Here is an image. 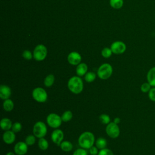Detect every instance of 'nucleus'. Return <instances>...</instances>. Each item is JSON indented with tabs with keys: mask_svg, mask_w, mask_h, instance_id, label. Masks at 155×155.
<instances>
[{
	"mask_svg": "<svg viewBox=\"0 0 155 155\" xmlns=\"http://www.w3.org/2000/svg\"><path fill=\"white\" fill-rule=\"evenodd\" d=\"M95 143L94 134L90 131L82 133L78 138L79 145L84 149H90Z\"/></svg>",
	"mask_w": 155,
	"mask_h": 155,
	"instance_id": "f257e3e1",
	"label": "nucleus"
},
{
	"mask_svg": "<svg viewBox=\"0 0 155 155\" xmlns=\"http://www.w3.org/2000/svg\"><path fill=\"white\" fill-rule=\"evenodd\" d=\"M67 87L71 93L78 94L82 91L84 89V83L81 77L74 76L69 79Z\"/></svg>",
	"mask_w": 155,
	"mask_h": 155,
	"instance_id": "f03ea898",
	"label": "nucleus"
},
{
	"mask_svg": "<svg viewBox=\"0 0 155 155\" xmlns=\"http://www.w3.org/2000/svg\"><path fill=\"white\" fill-rule=\"evenodd\" d=\"M113 73V67L108 63H104L100 65L97 71V76L102 79L106 80L111 77Z\"/></svg>",
	"mask_w": 155,
	"mask_h": 155,
	"instance_id": "7ed1b4c3",
	"label": "nucleus"
},
{
	"mask_svg": "<svg viewBox=\"0 0 155 155\" xmlns=\"http://www.w3.org/2000/svg\"><path fill=\"white\" fill-rule=\"evenodd\" d=\"M47 133V127L42 121L36 122L33 127V133L37 138L44 137Z\"/></svg>",
	"mask_w": 155,
	"mask_h": 155,
	"instance_id": "20e7f679",
	"label": "nucleus"
},
{
	"mask_svg": "<svg viewBox=\"0 0 155 155\" xmlns=\"http://www.w3.org/2000/svg\"><path fill=\"white\" fill-rule=\"evenodd\" d=\"M32 97L38 102L43 103L47 101L48 94L47 91L42 87H36L32 91Z\"/></svg>",
	"mask_w": 155,
	"mask_h": 155,
	"instance_id": "39448f33",
	"label": "nucleus"
},
{
	"mask_svg": "<svg viewBox=\"0 0 155 155\" xmlns=\"http://www.w3.org/2000/svg\"><path fill=\"white\" fill-rule=\"evenodd\" d=\"M47 124L49 127L51 128L56 129L58 128L62 122V120L61 119V116H59L58 114L54 113H50L46 118Z\"/></svg>",
	"mask_w": 155,
	"mask_h": 155,
	"instance_id": "423d86ee",
	"label": "nucleus"
},
{
	"mask_svg": "<svg viewBox=\"0 0 155 155\" xmlns=\"http://www.w3.org/2000/svg\"><path fill=\"white\" fill-rule=\"evenodd\" d=\"M33 58L37 61H42L44 60L47 55V47L43 44H39L36 46L33 52Z\"/></svg>",
	"mask_w": 155,
	"mask_h": 155,
	"instance_id": "0eeeda50",
	"label": "nucleus"
},
{
	"mask_svg": "<svg viewBox=\"0 0 155 155\" xmlns=\"http://www.w3.org/2000/svg\"><path fill=\"white\" fill-rule=\"evenodd\" d=\"M105 131L107 134L112 139L118 137L120 134V129L118 124H116L113 122H111L107 125Z\"/></svg>",
	"mask_w": 155,
	"mask_h": 155,
	"instance_id": "6e6552de",
	"label": "nucleus"
},
{
	"mask_svg": "<svg viewBox=\"0 0 155 155\" xmlns=\"http://www.w3.org/2000/svg\"><path fill=\"white\" fill-rule=\"evenodd\" d=\"M110 48L113 53L116 54H120L125 51L127 49V46L124 42L120 41H117L111 44Z\"/></svg>",
	"mask_w": 155,
	"mask_h": 155,
	"instance_id": "1a4fd4ad",
	"label": "nucleus"
},
{
	"mask_svg": "<svg viewBox=\"0 0 155 155\" xmlns=\"http://www.w3.org/2000/svg\"><path fill=\"white\" fill-rule=\"evenodd\" d=\"M64 137V132L58 128L54 129L51 134V139L57 145H60Z\"/></svg>",
	"mask_w": 155,
	"mask_h": 155,
	"instance_id": "9d476101",
	"label": "nucleus"
},
{
	"mask_svg": "<svg viewBox=\"0 0 155 155\" xmlns=\"http://www.w3.org/2000/svg\"><path fill=\"white\" fill-rule=\"evenodd\" d=\"M28 146L25 142H18L15 145L14 152L17 155H25L28 151Z\"/></svg>",
	"mask_w": 155,
	"mask_h": 155,
	"instance_id": "9b49d317",
	"label": "nucleus"
},
{
	"mask_svg": "<svg viewBox=\"0 0 155 155\" xmlns=\"http://www.w3.org/2000/svg\"><path fill=\"white\" fill-rule=\"evenodd\" d=\"M82 57L81 54L76 51L70 52L67 56L68 63L72 65H78L81 62Z\"/></svg>",
	"mask_w": 155,
	"mask_h": 155,
	"instance_id": "f8f14e48",
	"label": "nucleus"
},
{
	"mask_svg": "<svg viewBox=\"0 0 155 155\" xmlns=\"http://www.w3.org/2000/svg\"><path fill=\"white\" fill-rule=\"evenodd\" d=\"M2 139L6 144H12L16 139L15 133H14L12 130L5 131L2 135Z\"/></svg>",
	"mask_w": 155,
	"mask_h": 155,
	"instance_id": "ddd939ff",
	"label": "nucleus"
},
{
	"mask_svg": "<svg viewBox=\"0 0 155 155\" xmlns=\"http://www.w3.org/2000/svg\"><path fill=\"white\" fill-rule=\"evenodd\" d=\"M12 94V90L10 87L7 85H1L0 86V97L5 100L9 99Z\"/></svg>",
	"mask_w": 155,
	"mask_h": 155,
	"instance_id": "4468645a",
	"label": "nucleus"
},
{
	"mask_svg": "<svg viewBox=\"0 0 155 155\" xmlns=\"http://www.w3.org/2000/svg\"><path fill=\"white\" fill-rule=\"evenodd\" d=\"M88 66L85 63H80L78 64L76 68V73L77 76L81 77L85 76V74L87 73Z\"/></svg>",
	"mask_w": 155,
	"mask_h": 155,
	"instance_id": "2eb2a0df",
	"label": "nucleus"
},
{
	"mask_svg": "<svg viewBox=\"0 0 155 155\" xmlns=\"http://www.w3.org/2000/svg\"><path fill=\"white\" fill-rule=\"evenodd\" d=\"M147 82L152 86L155 87V67H151L147 74Z\"/></svg>",
	"mask_w": 155,
	"mask_h": 155,
	"instance_id": "dca6fc26",
	"label": "nucleus"
},
{
	"mask_svg": "<svg viewBox=\"0 0 155 155\" xmlns=\"http://www.w3.org/2000/svg\"><path fill=\"white\" fill-rule=\"evenodd\" d=\"M12 125H13V124H12L11 120L8 118L4 117L1 120V122H0L1 127L2 130L5 131L10 130V129H12Z\"/></svg>",
	"mask_w": 155,
	"mask_h": 155,
	"instance_id": "f3484780",
	"label": "nucleus"
},
{
	"mask_svg": "<svg viewBox=\"0 0 155 155\" xmlns=\"http://www.w3.org/2000/svg\"><path fill=\"white\" fill-rule=\"evenodd\" d=\"M60 148L61 149L65 152H69L72 150L73 148V145L72 143L68 140H64L61 142L60 144Z\"/></svg>",
	"mask_w": 155,
	"mask_h": 155,
	"instance_id": "a211bd4d",
	"label": "nucleus"
},
{
	"mask_svg": "<svg viewBox=\"0 0 155 155\" xmlns=\"http://www.w3.org/2000/svg\"><path fill=\"white\" fill-rule=\"evenodd\" d=\"M3 108L6 111H11L14 108V103L13 101L10 99L4 100L2 104Z\"/></svg>",
	"mask_w": 155,
	"mask_h": 155,
	"instance_id": "6ab92c4d",
	"label": "nucleus"
},
{
	"mask_svg": "<svg viewBox=\"0 0 155 155\" xmlns=\"http://www.w3.org/2000/svg\"><path fill=\"white\" fill-rule=\"evenodd\" d=\"M95 145L98 149L102 150L106 148L107 145V141L105 138L100 137L95 141Z\"/></svg>",
	"mask_w": 155,
	"mask_h": 155,
	"instance_id": "aec40b11",
	"label": "nucleus"
},
{
	"mask_svg": "<svg viewBox=\"0 0 155 155\" xmlns=\"http://www.w3.org/2000/svg\"><path fill=\"white\" fill-rule=\"evenodd\" d=\"M54 82V76L53 74H48L44 80V84L45 87H50L52 86Z\"/></svg>",
	"mask_w": 155,
	"mask_h": 155,
	"instance_id": "412c9836",
	"label": "nucleus"
},
{
	"mask_svg": "<svg viewBox=\"0 0 155 155\" xmlns=\"http://www.w3.org/2000/svg\"><path fill=\"white\" fill-rule=\"evenodd\" d=\"M38 145L39 148L41 150L44 151V150H47L48 148V142L47 140L46 139H45L44 137H42V138L39 139Z\"/></svg>",
	"mask_w": 155,
	"mask_h": 155,
	"instance_id": "4be33fe9",
	"label": "nucleus"
},
{
	"mask_svg": "<svg viewBox=\"0 0 155 155\" xmlns=\"http://www.w3.org/2000/svg\"><path fill=\"white\" fill-rule=\"evenodd\" d=\"M110 5L114 9H119L124 5V0H110Z\"/></svg>",
	"mask_w": 155,
	"mask_h": 155,
	"instance_id": "5701e85b",
	"label": "nucleus"
},
{
	"mask_svg": "<svg viewBox=\"0 0 155 155\" xmlns=\"http://www.w3.org/2000/svg\"><path fill=\"white\" fill-rule=\"evenodd\" d=\"M73 117V113L70 110H67L64 111L61 115V119L63 122H67L70 121Z\"/></svg>",
	"mask_w": 155,
	"mask_h": 155,
	"instance_id": "b1692460",
	"label": "nucleus"
},
{
	"mask_svg": "<svg viewBox=\"0 0 155 155\" xmlns=\"http://www.w3.org/2000/svg\"><path fill=\"white\" fill-rule=\"evenodd\" d=\"M96 78V74L93 71L87 72L84 76V79L87 82H93Z\"/></svg>",
	"mask_w": 155,
	"mask_h": 155,
	"instance_id": "393cba45",
	"label": "nucleus"
},
{
	"mask_svg": "<svg viewBox=\"0 0 155 155\" xmlns=\"http://www.w3.org/2000/svg\"><path fill=\"white\" fill-rule=\"evenodd\" d=\"M99 120L100 122L105 125H107L110 122V117L109 116V115L107 114H102L99 116Z\"/></svg>",
	"mask_w": 155,
	"mask_h": 155,
	"instance_id": "a878e982",
	"label": "nucleus"
},
{
	"mask_svg": "<svg viewBox=\"0 0 155 155\" xmlns=\"http://www.w3.org/2000/svg\"><path fill=\"white\" fill-rule=\"evenodd\" d=\"M25 143L28 145V146H31L33 145V144H35V142H36V137L33 134H30L28 135L26 137H25Z\"/></svg>",
	"mask_w": 155,
	"mask_h": 155,
	"instance_id": "bb28decb",
	"label": "nucleus"
},
{
	"mask_svg": "<svg viewBox=\"0 0 155 155\" xmlns=\"http://www.w3.org/2000/svg\"><path fill=\"white\" fill-rule=\"evenodd\" d=\"M112 53H113V52H112L111 48H108V47H105L101 51V54L104 58H110L111 56Z\"/></svg>",
	"mask_w": 155,
	"mask_h": 155,
	"instance_id": "cd10ccee",
	"label": "nucleus"
},
{
	"mask_svg": "<svg viewBox=\"0 0 155 155\" xmlns=\"http://www.w3.org/2000/svg\"><path fill=\"white\" fill-rule=\"evenodd\" d=\"M151 88H152V86L148 82H147L143 83L141 85L140 90L142 92L146 93H148Z\"/></svg>",
	"mask_w": 155,
	"mask_h": 155,
	"instance_id": "c85d7f7f",
	"label": "nucleus"
},
{
	"mask_svg": "<svg viewBox=\"0 0 155 155\" xmlns=\"http://www.w3.org/2000/svg\"><path fill=\"white\" fill-rule=\"evenodd\" d=\"M22 127V125H21V124L20 122H15V123L13 124L12 127V130L14 133H16L19 132V131L21 130Z\"/></svg>",
	"mask_w": 155,
	"mask_h": 155,
	"instance_id": "c756f323",
	"label": "nucleus"
},
{
	"mask_svg": "<svg viewBox=\"0 0 155 155\" xmlns=\"http://www.w3.org/2000/svg\"><path fill=\"white\" fill-rule=\"evenodd\" d=\"M22 57L26 60H31L33 58V54L31 52L28 50H25L22 52Z\"/></svg>",
	"mask_w": 155,
	"mask_h": 155,
	"instance_id": "7c9ffc66",
	"label": "nucleus"
},
{
	"mask_svg": "<svg viewBox=\"0 0 155 155\" xmlns=\"http://www.w3.org/2000/svg\"><path fill=\"white\" fill-rule=\"evenodd\" d=\"M73 155H88V153L86 149L81 147L80 148H78L77 150H76L73 152Z\"/></svg>",
	"mask_w": 155,
	"mask_h": 155,
	"instance_id": "2f4dec72",
	"label": "nucleus"
},
{
	"mask_svg": "<svg viewBox=\"0 0 155 155\" xmlns=\"http://www.w3.org/2000/svg\"><path fill=\"white\" fill-rule=\"evenodd\" d=\"M97 155H114L113 151L107 148L100 150Z\"/></svg>",
	"mask_w": 155,
	"mask_h": 155,
	"instance_id": "473e14b6",
	"label": "nucleus"
},
{
	"mask_svg": "<svg viewBox=\"0 0 155 155\" xmlns=\"http://www.w3.org/2000/svg\"><path fill=\"white\" fill-rule=\"evenodd\" d=\"M148 96L150 101L155 102V87H152L151 90L148 93Z\"/></svg>",
	"mask_w": 155,
	"mask_h": 155,
	"instance_id": "72a5a7b5",
	"label": "nucleus"
},
{
	"mask_svg": "<svg viewBox=\"0 0 155 155\" xmlns=\"http://www.w3.org/2000/svg\"><path fill=\"white\" fill-rule=\"evenodd\" d=\"M89 153L91 155H97L98 154V148L96 147L92 146L90 149H89Z\"/></svg>",
	"mask_w": 155,
	"mask_h": 155,
	"instance_id": "f704fd0d",
	"label": "nucleus"
},
{
	"mask_svg": "<svg viewBox=\"0 0 155 155\" xmlns=\"http://www.w3.org/2000/svg\"><path fill=\"white\" fill-rule=\"evenodd\" d=\"M113 122L116 124H119L120 122V119L119 117H115L114 119Z\"/></svg>",
	"mask_w": 155,
	"mask_h": 155,
	"instance_id": "c9c22d12",
	"label": "nucleus"
},
{
	"mask_svg": "<svg viewBox=\"0 0 155 155\" xmlns=\"http://www.w3.org/2000/svg\"><path fill=\"white\" fill-rule=\"evenodd\" d=\"M6 155H15V153H14L13 152H12V151H10V152H8Z\"/></svg>",
	"mask_w": 155,
	"mask_h": 155,
	"instance_id": "e433bc0d",
	"label": "nucleus"
}]
</instances>
